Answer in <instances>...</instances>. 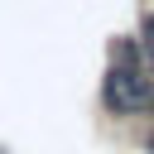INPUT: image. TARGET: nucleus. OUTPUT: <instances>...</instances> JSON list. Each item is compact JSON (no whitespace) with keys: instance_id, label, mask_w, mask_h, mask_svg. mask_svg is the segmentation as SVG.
Here are the masks:
<instances>
[{"instance_id":"nucleus-1","label":"nucleus","mask_w":154,"mask_h":154,"mask_svg":"<svg viewBox=\"0 0 154 154\" xmlns=\"http://www.w3.org/2000/svg\"><path fill=\"white\" fill-rule=\"evenodd\" d=\"M101 101H106V111H116V116L149 111V106H154V77L144 72V63H111L106 87H101Z\"/></svg>"},{"instance_id":"nucleus-2","label":"nucleus","mask_w":154,"mask_h":154,"mask_svg":"<svg viewBox=\"0 0 154 154\" xmlns=\"http://www.w3.org/2000/svg\"><path fill=\"white\" fill-rule=\"evenodd\" d=\"M140 58H144V63H154V14L140 24Z\"/></svg>"},{"instance_id":"nucleus-3","label":"nucleus","mask_w":154,"mask_h":154,"mask_svg":"<svg viewBox=\"0 0 154 154\" xmlns=\"http://www.w3.org/2000/svg\"><path fill=\"white\" fill-rule=\"evenodd\" d=\"M149 154H154V135H149Z\"/></svg>"}]
</instances>
